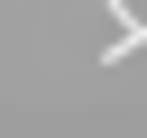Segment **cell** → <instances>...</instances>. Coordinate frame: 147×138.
Returning <instances> with one entry per match:
<instances>
[{
    "mask_svg": "<svg viewBox=\"0 0 147 138\" xmlns=\"http://www.w3.org/2000/svg\"><path fill=\"white\" fill-rule=\"evenodd\" d=\"M110 18H119V37H138V46H147V0H110Z\"/></svg>",
    "mask_w": 147,
    "mask_h": 138,
    "instance_id": "obj_1",
    "label": "cell"
}]
</instances>
